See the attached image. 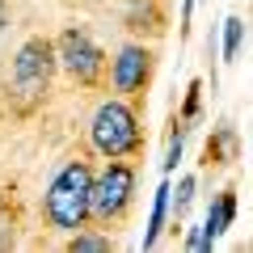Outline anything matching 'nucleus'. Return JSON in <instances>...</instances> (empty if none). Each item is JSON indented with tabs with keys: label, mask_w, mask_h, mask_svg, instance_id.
Listing matches in <instances>:
<instances>
[{
	"label": "nucleus",
	"mask_w": 253,
	"mask_h": 253,
	"mask_svg": "<svg viewBox=\"0 0 253 253\" xmlns=\"http://www.w3.org/2000/svg\"><path fill=\"white\" fill-rule=\"evenodd\" d=\"M177 118L194 131V123L203 118V76H194V81L186 84V97H181V110H177Z\"/></svg>",
	"instance_id": "15"
},
{
	"label": "nucleus",
	"mask_w": 253,
	"mask_h": 253,
	"mask_svg": "<svg viewBox=\"0 0 253 253\" xmlns=\"http://www.w3.org/2000/svg\"><path fill=\"white\" fill-rule=\"evenodd\" d=\"M241 46H245V17H224V63L241 59Z\"/></svg>",
	"instance_id": "16"
},
{
	"label": "nucleus",
	"mask_w": 253,
	"mask_h": 253,
	"mask_svg": "<svg viewBox=\"0 0 253 253\" xmlns=\"http://www.w3.org/2000/svg\"><path fill=\"white\" fill-rule=\"evenodd\" d=\"M181 245H186V249L190 253H211V249H215V241H211V236H207V228H190V232H186V241H181Z\"/></svg>",
	"instance_id": "17"
},
{
	"label": "nucleus",
	"mask_w": 253,
	"mask_h": 253,
	"mask_svg": "<svg viewBox=\"0 0 253 253\" xmlns=\"http://www.w3.org/2000/svg\"><path fill=\"white\" fill-rule=\"evenodd\" d=\"M186 135H190V126L177 118V110H173V118H169V148H165V161H161V173H177V161H181V152H186Z\"/></svg>",
	"instance_id": "13"
},
{
	"label": "nucleus",
	"mask_w": 253,
	"mask_h": 253,
	"mask_svg": "<svg viewBox=\"0 0 253 253\" xmlns=\"http://www.w3.org/2000/svg\"><path fill=\"white\" fill-rule=\"evenodd\" d=\"M156 63H161V55H156L152 42L126 38L114 51V59H110V89L144 110L148 106V89H152V81H156Z\"/></svg>",
	"instance_id": "6"
},
{
	"label": "nucleus",
	"mask_w": 253,
	"mask_h": 253,
	"mask_svg": "<svg viewBox=\"0 0 253 253\" xmlns=\"http://www.w3.org/2000/svg\"><path fill=\"white\" fill-rule=\"evenodd\" d=\"M55 51H59V72L84 93L110 89V55L97 46V38L84 26H63L55 34Z\"/></svg>",
	"instance_id": "5"
},
{
	"label": "nucleus",
	"mask_w": 253,
	"mask_h": 253,
	"mask_svg": "<svg viewBox=\"0 0 253 253\" xmlns=\"http://www.w3.org/2000/svg\"><path fill=\"white\" fill-rule=\"evenodd\" d=\"M123 30H126V38L161 42V38L169 34L165 0H126V4H123Z\"/></svg>",
	"instance_id": "7"
},
{
	"label": "nucleus",
	"mask_w": 253,
	"mask_h": 253,
	"mask_svg": "<svg viewBox=\"0 0 253 253\" xmlns=\"http://www.w3.org/2000/svg\"><path fill=\"white\" fill-rule=\"evenodd\" d=\"M194 4H199V0H181V17H177V30H181V38L190 34V21H194Z\"/></svg>",
	"instance_id": "18"
},
{
	"label": "nucleus",
	"mask_w": 253,
	"mask_h": 253,
	"mask_svg": "<svg viewBox=\"0 0 253 253\" xmlns=\"http://www.w3.org/2000/svg\"><path fill=\"white\" fill-rule=\"evenodd\" d=\"M63 249L68 253H110L114 249V236H110L106 228H97V224H84L81 232H72L63 241Z\"/></svg>",
	"instance_id": "11"
},
{
	"label": "nucleus",
	"mask_w": 253,
	"mask_h": 253,
	"mask_svg": "<svg viewBox=\"0 0 253 253\" xmlns=\"http://www.w3.org/2000/svg\"><path fill=\"white\" fill-rule=\"evenodd\" d=\"M194 194H199V177H194V173H181V177H177V190H173V219H169L173 232L186 224L190 207H194Z\"/></svg>",
	"instance_id": "12"
},
{
	"label": "nucleus",
	"mask_w": 253,
	"mask_h": 253,
	"mask_svg": "<svg viewBox=\"0 0 253 253\" xmlns=\"http://www.w3.org/2000/svg\"><path fill=\"white\" fill-rule=\"evenodd\" d=\"M139 194V169L135 161H106L93 173V224L114 232L126 224V215L135 211Z\"/></svg>",
	"instance_id": "4"
},
{
	"label": "nucleus",
	"mask_w": 253,
	"mask_h": 253,
	"mask_svg": "<svg viewBox=\"0 0 253 253\" xmlns=\"http://www.w3.org/2000/svg\"><path fill=\"white\" fill-rule=\"evenodd\" d=\"M89 148L101 161H139L148 148V126H144V110L126 97H106L97 101L89 118Z\"/></svg>",
	"instance_id": "2"
},
{
	"label": "nucleus",
	"mask_w": 253,
	"mask_h": 253,
	"mask_svg": "<svg viewBox=\"0 0 253 253\" xmlns=\"http://www.w3.org/2000/svg\"><path fill=\"white\" fill-rule=\"evenodd\" d=\"M173 219V181L169 173H165V181L152 190V207H148V232H144V249H156L165 236V228H169Z\"/></svg>",
	"instance_id": "9"
},
{
	"label": "nucleus",
	"mask_w": 253,
	"mask_h": 253,
	"mask_svg": "<svg viewBox=\"0 0 253 253\" xmlns=\"http://www.w3.org/2000/svg\"><path fill=\"white\" fill-rule=\"evenodd\" d=\"M55 72H59L55 38L30 34L26 42L13 51V59H9V101H13V110H17L21 118L46 106V93H51Z\"/></svg>",
	"instance_id": "3"
},
{
	"label": "nucleus",
	"mask_w": 253,
	"mask_h": 253,
	"mask_svg": "<svg viewBox=\"0 0 253 253\" xmlns=\"http://www.w3.org/2000/svg\"><path fill=\"white\" fill-rule=\"evenodd\" d=\"M236 156H241V131H236L232 118H219V123L211 126L207 144H203V169L219 173V169H228Z\"/></svg>",
	"instance_id": "8"
},
{
	"label": "nucleus",
	"mask_w": 253,
	"mask_h": 253,
	"mask_svg": "<svg viewBox=\"0 0 253 253\" xmlns=\"http://www.w3.org/2000/svg\"><path fill=\"white\" fill-rule=\"evenodd\" d=\"M9 21H13V4L0 0V38H4V30H9Z\"/></svg>",
	"instance_id": "19"
},
{
	"label": "nucleus",
	"mask_w": 253,
	"mask_h": 253,
	"mask_svg": "<svg viewBox=\"0 0 253 253\" xmlns=\"http://www.w3.org/2000/svg\"><path fill=\"white\" fill-rule=\"evenodd\" d=\"M232 224H236V186H224V190L215 194V199L207 203L203 228H207V236H211V241H219V236H224Z\"/></svg>",
	"instance_id": "10"
},
{
	"label": "nucleus",
	"mask_w": 253,
	"mask_h": 253,
	"mask_svg": "<svg viewBox=\"0 0 253 253\" xmlns=\"http://www.w3.org/2000/svg\"><path fill=\"white\" fill-rule=\"evenodd\" d=\"M17 245V203L4 186H0V253Z\"/></svg>",
	"instance_id": "14"
},
{
	"label": "nucleus",
	"mask_w": 253,
	"mask_h": 253,
	"mask_svg": "<svg viewBox=\"0 0 253 253\" xmlns=\"http://www.w3.org/2000/svg\"><path fill=\"white\" fill-rule=\"evenodd\" d=\"M93 165L89 156H68L42 190V224L59 236L93 224Z\"/></svg>",
	"instance_id": "1"
}]
</instances>
